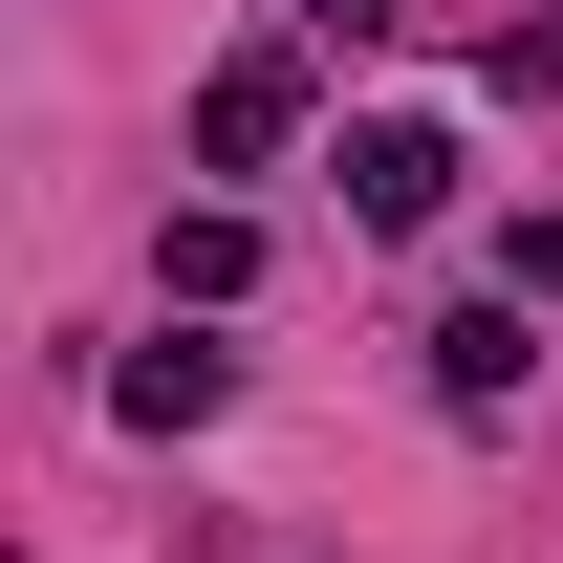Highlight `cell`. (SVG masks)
I'll return each mask as SVG.
<instances>
[{"label": "cell", "instance_id": "cell-7", "mask_svg": "<svg viewBox=\"0 0 563 563\" xmlns=\"http://www.w3.org/2000/svg\"><path fill=\"white\" fill-rule=\"evenodd\" d=\"M282 22H303V44H390L412 0H282Z\"/></svg>", "mask_w": 563, "mask_h": 563}, {"label": "cell", "instance_id": "cell-5", "mask_svg": "<svg viewBox=\"0 0 563 563\" xmlns=\"http://www.w3.org/2000/svg\"><path fill=\"white\" fill-rule=\"evenodd\" d=\"M152 261H174V303H239V282H261V217H239V196H196Z\"/></svg>", "mask_w": 563, "mask_h": 563}, {"label": "cell", "instance_id": "cell-1", "mask_svg": "<svg viewBox=\"0 0 563 563\" xmlns=\"http://www.w3.org/2000/svg\"><path fill=\"white\" fill-rule=\"evenodd\" d=\"M347 217L368 239H433V217H455V131H433V109H368L347 131Z\"/></svg>", "mask_w": 563, "mask_h": 563}, {"label": "cell", "instance_id": "cell-2", "mask_svg": "<svg viewBox=\"0 0 563 563\" xmlns=\"http://www.w3.org/2000/svg\"><path fill=\"white\" fill-rule=\"evenodd\" d=\"M196 152L217 174H282V152H303V44H239V66L196 87Z\"/></svg>", "mask_w": 563, "mask_h": 563}, {"label": "cell", "instance_id": "cell-3", "mask_svg": "<svg viewBox=\"0 0 563 563\" xmlns=\"http://www.w3.org/2000/svg\"><path fill=\"white\" fill-rule=\"evenodd\" d=\"M520 390H542V347H520V303H455V325H433V412H455V433H498Z\"/></svg>", "mask_w": 563, "mask_h": 563}, {"label": "cell", "instance_id": "cell-6", "mask_svg": "<svg viewBox=\"0 0 563 563\" xmlns=\"http://www.w3.org/2000/svg\"><path fill=\"white\" fill-rule=\"evenodd\" d=\"M498 303H563V217H520V239H498Z\"/></svg>", "mask_w": 563, "mask_h": 563}, {"label": "cell", "instance_id": "cell-4", "mask_svg": "<svg viewBox=\"0 0 563 563\" xmlns=\"http://www.w3.org/2000/svg\"><path fill=\"white\" fill-rule=\"evenodd\" d=\"M217 390H239V347H196V325H152V347L109 368V412H131V433H217Z\"/></svg>", "mask_w": 563, "mask_h": 563}]
</instances>
